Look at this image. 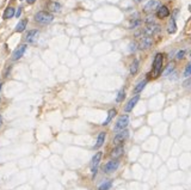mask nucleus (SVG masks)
<instances>
[{"mask_svg":"<svg viewBox=\"0 0 191 190\" xmlns=\"http://www.w3.org/2000/svg\"><path fill=\"white\" fill-rule=\"evenodd\" d=\"M164 59L165 56L163 53H156L154 56V61H153V65H152V72L148 74L147 79L149 78H153V79H156L160 74H163V65H164Z\"/></svg>","mask_w":191,"mask_h":190,"instance_id":"nucleus-1","label":"nucleus"},{"mask_svg":"<svg viewBox=\"0 0 191 190\" xmlns=\"http://www.w3.org/2000/svg\"><path fill=\"white\" fill-rule=\"evenodd\" d=\"M34 20L38 24L47 25V24H50L54 20V15L52 12H48V11H39L34 16Z\"/></svg>","mask_w":191,"mask_h":190,"instance_id":"nucleus-2","label":"nucleus"},{"mask_svg":"<svg viewBox=\"0 0 191 190\" xmlns=\"http://www.w3.org/2000/svg\"><path fill=\"white\" fill-rule=\"evenodd\" d=\"M129 122H130V118L128 114H123V115H119L117 121L115 122V126H114V132L115 133H118L121 130H124L127 129L129 126Z\"/></svg>","mask_w":191,"mask_h":190,"instance_id":"nucleus-3","label":"nucleus"},{"mask_svg":"<svg viewBox=\"0 0 191 190\" xmlns=\"http://www.w3.org/2000/svg\"><path fill=\"white\" fill-rule=\"evenodd\" d=\"M102 158H103V152H100V151L99 152H97V153L92 157L91 163H90V170H91L92 177H93V178L96 177V175H97V172H98V167H99V164H100V162H102Z\"/></svg>","mask_w":191,"mask_h":190,"instance_id":"nucleus-4","label":"nucleus"},{"mask_svg":"<svg viewBox=\"0 0 191 190\" xmlns=\"http://www.w3.org/2000/svg\"><path fill=\"white\" fill-rule=\"evenodd\" d=\"M119 164H121L119 159H111V160L106 162V163L103 165V172L106 173V175L114 173V172H116L118 170Z\"/></svg>","mask_w":191,"mask_h":190,"instance_id":"nucleus-5","label":"nucleus"},{"mask_svg":"<svg viewBox=\"0 0 191 190\" xmlns=\"http://www.w3.org/2000/svg\"><path fill=\"white\" fill-rule=\"evenodd\" d=\"M129 135H130V133H129V129H128V128L127 129H124V130H121L118 133H116L115 136L112 137V142L115 144V146L123 145L128 139H129Z\"/></svg>","mask_w":191,"mask_h":190,"instance_id":"nucleus-6","label":"nucleus"},{"mask_svg":"<svg viewBox=\"0 0 191 190\" xmlns=\"http://www.w3.org/2000/svg\"><path fill=\"white\" fill-rule=\"evenodd\" d=\"M153 44H154V41H153V38L151 36L142 37L137 42V45H139V49L140 50H148L149 48H152Z\"/></svg>","mask_w":191,"mask_h":190,"instance_id":"nucleus-7","label":"nucleus"},{"mask_svg":"<svg viewBox=\"0 0 191 190\" xmlns=\"http://www.w3.org/2000/svg\"><path fill=\"white\" fill-rule=\"evenodd\" d=\"M143 31H145L146 36H154L156 34H159L161 31V25L153 23V24H146V27H143Z\"/></svg>","mask_w":191,"mask_h":190,"instance_id":"nucleus-8","label":"nucleus"},{"mask_svg":"<svg viewBox=\"0 0 191 190\" xmlns=\"http://www.w3.org/2000/svg\"><path fill=\"white\" fill-rule=\"evenodd\" d=\"M27 49V43L18 45V47L16 48V50H13V53L11 55V60H12V61H18V60H20V59L23 57V55L25 54Z\"/></svg>","mask_w":191,"mask_h":190,"instance_id":"nucleus-9","label":"nucleus"},{"mask_svg":"<svg viewBox=\"0 0 191 190\" xmlns=\"http://www.w3.org/2000/svg\"><path fill=\"white\" fill-rule=\"evenodd\" d=\"M161 6V2L160 0H149L143 7V12L146 15H149V13H153L154 11H158V9Z\"/></svg>","mask_w":191,"mask_h":190,"instance_id":"nucleus-10","label":"nucleus"},{"mask_svg":"<svg viewBox=\"0 0 191 190\" xmlns=\"http://www.w3.org/2000/svg\"><path fill=\"white\" fill-rule=\"evenodd\" d=\"M38 36H39V30L38 29H32V30L27 32V35L24 37V41L27 42V44H34L38 40Z\"/></svg>","mask_w":191,"mask_h":190,"instance_id":"nucleus-11","label":"nucleus"},{"mask_svg":"<svg viewBox=\"0 0 191 190\" xmlns=\"http://www.w3.org/2000/svg\"><path fill=\"white\" fill-rule=\"evenodd\" d=\"M139 100H140V95H135L133 98H130V99L127 102V104H126V107H124V111H126V114H129L133 109L136 107V104L139 103Z\"/></svg>","mask_w":191,"mask_h":190,"instance_id":"nucleus-12","label":"nucleus"},{"mask_svg":"<svg viewBox=\"0 0 191 190\" xmlns=\"http://www.w3.org/2000/svg\"><path fill=\"white\" fill-rule=\"evenodd\" d=\"M171 15V12H170V9L167 7V6H165V5H161L159 9H158V11L155 12V16H156V18L158 19H165L167 18L168 16Z\"/></svg>","mask_w":191,"mask_h":190,"instance_id":"nucleus-13","label":"nucleus"},{"mask_svg":"<svg viewBox=\"0 0 191 190\" xmlns=\"http://www.w3.org/2000/svg\"><path fill=\"white\" fill-rule=\"evenodd\" d=\"M47 7H48V11L52 12V13H59V12L61 11V9H62V5H61V2H59V1L52 0V1H48Z\"/></svg>","mask_w":191,"mask_h":190,"instance_id":"nucleus-14","label":"nucleus"},{"mask_svg":"<svg viewBox=\"0 0 191 190\" xmlns=\"http://www.w3.org/2000/svg\"><path fill=\"white\" fill-rule=\"evenodd\" d=\"M124 154V144L123 145L115 146L111 151V158L112 159H119L122 155Z\"/></svg>","mask_w":191,"mask_h":190,"instance_id":"nucleus-15","label":"nucleus"},{"mask_svg":"<svg viewBox=\"0 0 191 190\" xmlns=\"http://www.w3.org/2000/svg\"><path fill=\"white\" fill-rule=\"evenodd\" d=\"M105 139H106V133L105 132H100L99 134H98V136H97V139H96V144L93 145V150L94 151H98L100 147L104 145Z\"/></svg>","mask_w":191,"mask_h":190,"instance_id":"nucleus-16","label":"nucleus"},{"mask_svg":"<svg viewBox=\"0 0 191 190\" xmlns=\"http://www.w3.org/2000/svg\"><path fill=\"white\" fill-rule=\"evenodd\" d=\"M116 116H117V110H116L115 108H111L110 110H108V116H106V118H105V121L102 123V126L106 127L108 125H110L111 121L116 117Z\"/></svg>","mask_w":191,"mask_h":190,"instance_id":"nucleus-17","label":"nucleus"},{"mask_svg":"<svg viewBox=\"0 0 191 190\" xmlns=\"http://www.w3.org/2000/svg\"><path fill=\"white\" fill-rule=\"evenodd\" d=\"M139 68H140V62L137 59H134L133 62L130 63V67H129V72H130V75H136V73L139 72Z\"/></svg>","mask_w":191,"mask_h":190,"instance_id":"nucleus-18","label":"nucleus"},{"mask_svg":"<svg viewBox=\"0 0 191 190\" xmlns=\"http://www.w3.org/2000/svg\"><path fill=\"white\" fill-rule=\"evenodd\" d=\"M148 84V79H143V80H141V82H139L136 84V86H135V89H134V93L135 95H140L143 89L146 87V85Z\"/></svg>","mask_w":191,"mask_h":190,"instance_id":"nucleus-19","label":"nucleus"},{"mask_svg":"<svg viewBox=\"0 0 191 190\" xmlns=\"http://www.w3.org/2000/svg\"><path fill=\"white\" fill-rule=\"evenodd\" d=\"M27 18L19 20L18 24H17L16 27H15V32H23V31L27 29Z\"/></svg>","mask_w":191,"mask_h":190,"instance_id":"nucleus-20","label":"nucleus"},{"mask_svg":"<svg viewBox=\"0 0 191 190\" xmlns=\"http://www.w3.org/2000/svg\"><path fill=\"white\" fill-rule=\"evenodd\" d=\"M16 16V10L13 9L12 6H9L7 9L4 11V15H2V18L4 19H11L12 17Z\"/></svg>","mask_w":191,"mask_h":190,"instance_id":"nucleus-21","label":"nucleus"},{"mask_svg":"<svg viewBox=\"0 0 191 190\" xmlns=\"http://www.w3.org/2000/svg\"><path fill=\"white\" fill-rule=\"evenodd\" d=\"M174 70H176V65H174V62L167 63V66L165 67V70L163 71V75H164V77H168L171 73L174 72Z\"/></svg>","mask_w":191,"mask_h":190,"instance_id":"nucleus-22","label":"nucleus"},{"mask_svg":"<svg viewBox=\"0 0 191 190\" xmlns=\"http://www.w3.org/2000/svg\"><path fill=\"white\" fill-rule=\"evenodd\" d=\"M141 24V19L140 18H131L127 24L128 29H136Z\"/></svg>","mask_w":191,"mask_h":190,"instance_id":"nucleus-23","label":"nucleus"},{"mask_svg":"<svg viewBox=\"0 0 191 190\" xmlns=\"http://www.w3.org/2000/svg\"><path fill=\"white\" fill-rule=\"evenodd\" d=\"M112 183H114L112 179H109V181L106 179V181H104L99 187L97 188V190H110L112 188Z\"/></svg>","mask_w":191,"mask_h":190,"instance_id":"nucleus-24","label":"nucleus"},{"mask_svg":"<svg viewBox=\"0 0 191 190\" xmlns=\"http://www.w3.org/2000/svg\"><path fill=\"white\" fill-rule=\"evenodd\" d=\"M167 31H168V34H176V31H177V23H176V20L174 19H171L170 22H168V24H167Z\"/></svg>","mask_w":191,"mask_h":190,"instance_id":"nucleus-25","label":"nucleus"},{"mask_svg":"<svg viewBox=\"0 0 191 190\" xmlns=\"http://www.w3.org/2000/svg\"><path fill=\"white\" fill-rule=\"evenodd\" d=\"M124 99H126V91H124V87H122V89H119V91L117 92L116 103H122Z\"/></svg>","mask_w":191,"mask_h":190,"instance_id":"nucleus-26","label":"nucleus"},{"mask_svg":"<svg viewBox=\"0 0 191 190\" xmlns=\"http://www.w3.org/2000/svg\"><path fill=\"white\" fill-rule=\"evenodd\" d=\"M155 18H156V16L154 13H149V15H146L143 22L146 24H153V23H155Z\"/></svg>","mask_w":191,"mask_h":190,"instance_id":"nucleus-27","label":"nucleus"},{"mask_svg":"<svg viewBox=\"0 0 191 190\" xmlns=\"http://www.w3.org/2000/svg\"><path fill=\"white\" fill-rule=\"evenodd\" d=\"M183 77H184V78H189V77H191V62H189L186 65V67H185V70H184V73H183Z\"/></svg>","mask_w":191,"mask_h":190,"instance_id":"nucleus-28","label":"nucleus"},{"mask_svg":"<svg viewBox=\"0 0 191 190\" xmlns=\"http://www.w3.org/2000/svg\"><path fill=\"white\" fill-rule=\"evenodd\" d=\"M185 55H186V50L185 49H181V50H178L176 53V59L177 60H182V59L185 57Z\"/></svg>","mask_w":191,"mask_h":190,"instance_id":"nucleus-29","label":"nucleus"},{"mask_svg":"<svg viewBox=\"0 0 191 190\" xmlns=\"http://www.w3.org/2000/svg\"><path fill=\"white\" fill-rule=\"evenodd\" d=\"M145 36H146V34H145V31H143V29H139V30H136V31L134 32V37H135V38H139V40Z\"/></svg>","mask_w":191,"mask_h":190,"instance_id":"nucleus-30","label":"nucleus"},{"mask_svg":"<svg viewBox=\"0 0 191 190\" xmlns=\"http://www.w3.org/2000/svg\"><path fill=\"white\" fill-rule=\"evenodd\" d=\"M136 49H139V45H137V43L135 41H133V42L130 43V52H131V53H135Z\"/></svg>","mask_w":191,"mask_h":190,"instance_id":"nucleus-31","label":"nucleus"},{"mask_svg":"<svg viewBox=\"0 0 191 190\" xmlns=\"http://www.w3.org/2000/svg\"><path fill=\"white\" fill-rule=\"evenodd\" d=\"M11 70H12V66H9L7 68H6V71H5V73H4V77L5 78H7L10 75V73H11Z\"/></svg>","mask_w":191,"mask_h":190,"instance_id":"nucleus-32","label":"nucleus"},{"mask_svg":"<svg viewBox=\"0 0 191 190\" xmlns=\"http://www.w3.org/2000/svg\"><path fill=\"white\" fill-rule=\"evenodd\" d=\"M178 12H179V10L178 9H176L174 11H173V13H172V19H174L176 20V18H177V16H178Z\"/></svg>","mask_w":191,"mask_h":190,"instance_id":"nucleus-33","label":"nucleus"},{"mask_svg":"<svg viewBox=\"0 0 191 190\" xmlns=\"http://www.w3.org/2000/svg\"><path fill=\"white\" fill-rule=\"evenodd\" d=\"M22 11H23V9H22V7H18L17 12H16V17H17V18H19V16L22 15Z\"/></svg>","mask_w":191,"mask_h":190,"instance_id":"nucleus-34","label":"nucleus"},{"mask_svg":"<svg viewBox=\"0 0 191 190\" xmlns=\"http://www.w3.org/2000/svg\"><path fill=\"white\" fill-rule=\"evenodd\" d=\"M27 2L29 5H32V4H35L36 2V0H27Z\"/></svg>","mask_w":191,"mask_h":190,"instance_id":"nucleus-35","label":"nucleus"},{"mask_svg":"<svg viewBox=\"0 0 191 190\" xmlns=\"http://www.w3.org/2000/svg\"><path fill=\"white\" fill-rule=\"evenodd\" d=\"M1 91H2V82H0V100H1Z\"/></svg>","mask_w":191,"mask_h":190,"instance_id":"nucleus-36","label":"nucleus"},{"mask_svg":"<svg viewBox=\"0 0 191 190\" xmlns=\"http://www.w3.org/2000/svg\"><path fill=\"white\" fill-rule=\"evenodd\" d=\"M1 127H2V116L0 115V128H1Z\"/></svg>","mask_w":191,"mask_h":190,"instance_id":"nucleus-37","label":"nucleus"},{"mask_svg":"<svg viewBox=\"0 0 191 190\" xmlns=\"http://www.w3.org/2000/svg\"><path fill=\"white\" fill-rule=\"evenodd\" d=\"M135 2H141V1H143V0H134Z\"/></svg>","mask_w":191,"mask_h":190,"instance_id":"nucleus-38","label":"nucleus"},{"mask_svg":"<svg viewBox=\"0 0 191 190\" xmlns=\"http://www.w3.org/2000/svg\"><path fill=\"white\" fill-rule=\"evenodd\" d=\"M189 55H190V57H191V50H190V52H189Z\"/></svg>","mask_w":191,"mask_h":190,"instance_id":"nucleus-39","label":"nucleus"},{"mask_svg":"<svg viewBox=\"0 0 191 190\" xmlns=\"http://www.w3.org/2000/svg\"><path fill=\"white\" fill-rule=\"evenodd\" d=\"M19 1H22V0H19Z\"/></svg>","mask_w":191,"mask_h":190,"instance_id":"nucleus-40","label":"nucleus"}]
</instances>
